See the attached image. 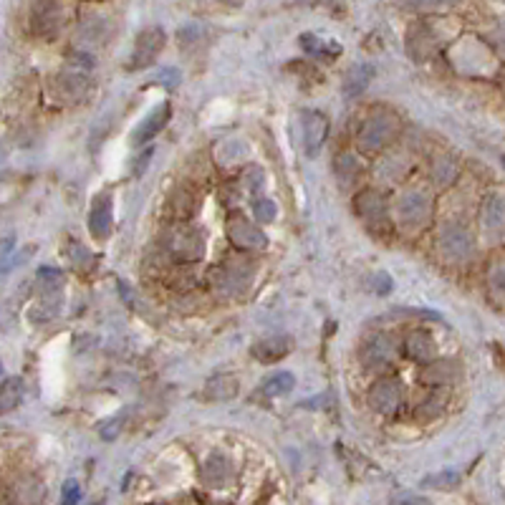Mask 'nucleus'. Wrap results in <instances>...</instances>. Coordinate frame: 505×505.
I'll list each match as a JSON object with an SVG mask.
<instances>
[{
	"label": "nucleus",
	"instance_id": "9",
	"mask_svg": "<svg viewBox=\"0 0 505 505\" xmlns=\"http://www.w3.org/2000/svg\"><path fill=\"white\" fill-rule=\"evenodd\" d=\"M402 405V384L395 379H382L369 389V407L382 415H392Z\"/></svg>",
	"mask_w": 505,
	"mask_h": 505
},
{
	"label": "nucleus",
	"instance_id": "31",
	"mask_svg": "<svg viewBox=\"0 0 505 505\" xmlns=\"http://www.w3.org/2000/svg\"><path fill=\"white\" fill-rule=\"evenodd\" d=\"M455 374V367H452L450 361H442V364H432L422 372V382L427 384H444L447 379H452Z\"/></svg>",
	"mask_w": 505,
	"mask_h": 505
},
{
	"label": "nucleus",
	"instance_id": "34",
	"mask_svg": "<svg viewBox=\"0 0 505 505\" xmlns=\"http://www.w3.org/2000/svg\"><path fill=\"white\" fill-rule=\"evenodd\" d=\"M155 81H160L167 89H175L179 83V71L177 68H160V71L155 73Z\"/></svg>",
	"mask_w": 505,
	"mask_h": 505
},
{
	"label": "nucleus",
	"instance_id": "1",
	"mask_svg": "<svg viewBox=\"0 0 505 505\" xmlns=\"http://www.w3.org/2000/svg\"><path fill=\"white\" fill-rule=\"evenodd\" d=\"M400 132V119L392 111H377L364 122L359 132V147L367 152H377L387 147Z\"/></svg>",
	"mask_w": 505,
	"mask_h": 505
},
{
	"label": "nucleus",
	"instance_id": "35",
	"mask_svg": "<svg viewBox=\"0 0 505 505\" xmlns=\"http://www.w3.org/2000/svg\"><path fill=\"white\" fill-rule=\"evenodd\" d=\"M78 498H81V485H78V480H66V483H63V500H66V503H78Z\"/></svg>",
	"mask_w": 505,
	"mask_h": 505
},
{
	"label": "nucleus",
	"instance_id": "17",
	"mask_svg": "<svg viewBox=\"0 0 505 505\" xmlns=\"http://www.w3.org/2000/svg\"><path fill=\"white\" fill-rule=\"evenodd\" d=\"M480 222L488 235H500L505 230V197L500 194H488L480 210Z\"/></svg>",
	"mask_w": 505,
	"mask_h": 505
},
{
	"label": "nucleus",
	"instance_id": "18",
	"mask_svg": "<svg viewBox=\"0 0 505 505\" xmlns=\"http://www.w3.org/2000/svg\"><path fill=\"white\" fill-rule=\"evenodd\" d=\"M200 478H202V483L210 485V488H220V485H225L230 478H233V465H230L228 457L212 455L210 460L202 465Z\"/></svg>",
	"mask_w": 505,
	"mask_h": 505
},
{
	"label": "nucleus",
	"instance_id": "15",
	"mask_svg": "<svg viewBox=\"0 0 505 505\" xmlns=\"http://www.w3.org/2000/svg\"><path fill=\"white\" fill-rule=\"evenodd\" d=\"M397 354V341L387 333H379L364 346V361H367L369 367L377 369V367H387L389 361L395 359Z\"/></svg>",
	"mask_w": 505,
	"mask_h": 505
},
{
	"label": "nucleus",
	"instance_id": "6",
	"mask_svg": "<svg viewBox=\"0 0 505 505\" xmlns=\"http://www.w3.org/2000/svg\"><path fill=\"white\" fill-rule=\"evenodd\" d=\"M439 253H442L444 261H452V263H462L467 261V258L472 256V248H475V243H472V235L467 233L462 225H444L442 233H439Z\"/></svg>",
	"mask_w": 505,
	"mask_h": 505
},
{
	"label": "nucleus",
	"instance_id": "2",
	"mask_svg": "<svg viewBox=\"0 0 505 505\" xmlns=\"http://www.w3.org/2000/svg\"><path fill=\"white\" fill-rule=\"evenodd\" d=\"M66 26V13L58 0H33L31 6V28L41 38L51 41Z\"/></svg>",
	"mask_w": 505,
	"mask_h": 505
},
{
	"label": "nucleus",
	"instance_id": "32",
	"mask_svg": "<svg viewBox=\"0 0 505 505\" xmlns=\"http://www.w3.org/2000/svg\"><path fill=\"white\" fill-rule=\"evenodd\" d=\"M256 217L261 225H268V222L276 220V205H273V200H256Z\"/></svg>",
	"mask_w": 505,
	"mask_h": 505
},
{
	"label": "nucleus",
	"instance_id": "21",
	"mask_svg": "<svg viewBox=\"0 0 505 505\" xmlns=\"http://www.w3.org/2000/svg\"><path fill=\"white\" fill-rule=\"evenodd\" d=\"M238 392V377L235 374H220V377L210 379L202 392V397L210 402H220V400H230Z\"/></svg>",
	"mask_w": 505,
	"mask_h": 505
},
{
	"label": "nucleus",
	"instance_id": "38",
	"mask_svg": "<svg viewBox=\"0 0 505 505\" xmlns=\"http://www.w3.org/2000/svg\"><path fill=\"white\" fill-rule=\"evenodd\" d=\"M503 165H505V157H503Z\"/></svg>",
	"mask_w": 505,
	"mask_h": 505
},
{
	"label": "nucleus",
	"instance_id": "29",
	"mask_svg": "<svg viewBox=\"0 0 505 505\" xmlns=\"http://www.w3.org/2000/svg\"><path fill=\"white\" fill-rule=\"evenodd\" d=\"M359 172H361V165L354 155H341L339 160H336V175H339V179L344 184L354 182V179L359 177Z\"/></svg>",
	"mask_w": 505,
	"mask_h": 505
},
{
	"label": "nucleus",
	"instance_id": "26",
	"mask_svg": "<svg viewBox=\"0 0 505 505\" xmlns=\"http://www.w3.org/2000/svg\"><path fill=\"white\" fill-rule=\"evenodd\" d=\"M36 281L41 286V293H61L63 288V273L58 268L43 266L36 273Z\"/></svg>",
	"mask_w": 505,
	"mask_h": 505
},
{
	"label": "nucleus",
	"instance_id": "16",
	"mask_svg": "<svg viewBox=\"0 0 505 505\" xmlns=\"http://www.w3.org/2000/svg\"><path fill=\"white\" fill-rule=\"evenodd\" d=\"M434 46H437V38H434L427 26L417 23V26L410 28V33H407V51H410L412 58L425 61V58H429L434 53Z\"/></svg>",
	"mask_w": 505,
	"mask_h": 505
},
{
	"label": "nucleus",
	"instance_id": "5",
	"mask_svg": "<svg viewBox=\"0 0 505 505\" xmlns=\"http://www.w3.org/2000/svg\"><path fill=\"white\" fill-rule=\"evenodd\" d=\"M167 250L179 261H200L205 253V240L200 230L189 228V225H175L167 233Z\"/></svg>",
	"mask_w": 505,
	"mask_h": 505
},
{
	"label": "nucleus",
	"instance_id": "19",
	"mask_svg": "<svg viewBox=\"0 0 505 505\" xmlns=\"http://www.w3.org/2000/svg\"><path fill=\"white\" fill-rule=\"evenodd\" d=\"M372 76H374V68L369 66V63H356V66H351L344 78V86H341L346 99H354V96L364 94L369 81H372Z\"/></svg>",
	"mask_w": 505,
	"mask_h": 505
},
{
	"label": "nucleus",
	"instance_id": "12",
	"mask_svg": "<svg viewBox=\"0 0 505 505\" xmlns=\"http://www.w3.org/2000/svg\"><path fill=\"white\" fill-rule=\"evenodd\" d=\"M170 114H172V106L167 104V101L157 106V109H152L150 114L142 119V124L132 132V145L142 147V145H147L150 139H155L157 134L165 129V124L170 122Z\"/></svg>",
	"mask_w": 505,
	"mask_h": 505
},
{
	"label": "nucleus",
	"instance_id": "37",
	"mask_svg": "<svg viewBox=\"0 0 505 505\" xmlns=\"http://www.w3.org/2000/svg\"><path fill=\"white\" fill-rule=\"evenodd\" d=\"M374 293H379V296H387L389 291H392V278L387 276V273H377L374 276Z\"/></svg>",
	"mask_w": 505,
	"mask_h": 505
},
{
	"label": "nucleus",
	"instance_id": "3",
	"mask_svg": "<svg viewBox=\"0 0 505 505\" xmlns=\"http://www.w3.org/2000/svg\"><path fill=\"white\" fill-rule=\"evenodd\" d=\"M397 217L405 228H422L432 220V197L422 189H410L397 200Z\"/></svg>",
	"mask_w": 505,
	"mask_h": 505
},
{
	"label": "nucleus",
	"instance_id": "20",
	"mask_svg": "<svg viewBox=\"0 0 505 505\" xmlns=\"http://www.w3.org/2000/svg\"><path fill=\"white\" fill-rule=\"evenodd\" d=\"M434 351H437V346H434L432 336H429L427 331H412L410 333V339H407V354H410L415 361L427 364V361H432Z\"/></svg>",
	"mask_w": 505,
	"mask_h": 505
},
{
	"label": "nucleus",
	"instance_id": "14",
	"mask_svg": "<svg viewBox=\"0 0 505 505\" xmlns=\"http://www.w3.org/2000/svg\"><path fill=\"white\" fill-rule=\"evenodd\" d=\"M356 210L369 225H387V205L377 189H364L356 197Z\"/></svg>",
	"mask_w": 505,
	"mask_h": 505
},
{
	"label": "nucleus",
	"instance_id": "4",
	"mask_svg": "<svg viewBox=\"0 0 505 505\" xmlns=\"http://www.w3.org/2000/svg\"><path fill=\"white\" fill-rule=\"evenodd\" d=\"M253 281V263L248 261H230L228 266L212 271V288L220 296H238Z\"/></svg>",
	"mask_w": 505,
	"mask_h": 505
},
{
	"label": "nucleus",
	"instance_id": "36",
	"mask_svg": "<svg viewBox=\"0 0 505 505\" xmlns=\"http://www.w3.org/2000/svg\"><path fill=\"white\" fill-rule=\"evenodd\" d=\"M490 43L495 46V51H498L500 56H505V23H500L493 33H490Z\"/></svg>",
	"mask_w": 505,
	"mask_h": 505
},
{
	"label": "nucleus",
	"instance_id": "25",
	"mask_svg": "<svg viewBox=\"0 0 505 505\" xmlns=\"http://www.w3.org/2000/svg\"><path fill=\"white\" fill-rule=\"evenodd\" d=\"M457 177V165L452 157L447 155H439L437 160H434L432 165V179L437 184H442V187H447V184H452Z\"/></svg>",
	"mask_w": 505,
	"mask_h": 505
},
{
	"label": "nucleus",
	"instance_id": "33",
	"mask_svg": "<svg viewBox=\"0 0 505 505\" xmlns=\"http://www.w3.org/2000/svg\"><path fill=\"white\" fill-rule=\"evenodd\" d=\"M452 0H402V6L415 8V11H437V8L450 6Z\"/></svg>",
	"mask_w": 505,
	"mask_h": 505
},
{
	"label": "nucleus",
	"instance_id": "27",
	"mask_svg": "<svg viewBox=\"0 0 505 505\" xmlns=\"http://www.w3.org/2000/svg\"><path fill=\"white\" fill-rule=\"evenodd\" d=\"M23 400V382L21 379H6L3 384V392H0V405H3V412H11L13 407H18Z\"/></svg>",
	"mask_w": 505,
	"mask_h": 505
},
{
	"label": "nucleus",
	"instance_id": "11",
	"mask_svg": "<svg viewBox=\"0 0 505 505\" xmlns=\"http://www.w3.org/2000/svg\"><path fill=\"white\" fill-rule=\"evenodd\" d=\"M328 134V119L321 111H306L303 114V150L308 157H316L321 152Z\"/></svg>",
	"mask_w": 505,
	"mask_h": 505
},
{
	"label": "nucleus",
	"instance_id": "10",
	"mask_svg": "<svg viewBox=\"0 0 505 505\" xmlns=\"http://www.w3.org/2000/svg\"><path fill=\"white\" fill-rule=\"evenodd\" d=\"M114 225V205H111V194H99L91 205L89 212V233L94 240H106L111 235Z\"/></svg>",
	"mask_w": 505,
	"mask_h": 505
},
{
	"label": "nucleus",
	"instance_id": "22",
	"mask_svg": "<svg viewBox=\"0 0 505 505\" xmlns=\"http://www.w3.org/2000/svg\"><path fill=\"white\" fill-rule=\"evenodd\" d=\"M298 43L303 46L311 56H316V58H336V56L341 53V48L333 43V41H323L313 33H303L298 38Z\"/></svg>",
	"mask_w": 505,
	"mask_h": 505
},
{
	"label": "nucleus",
	"instance_id": "30",
	"mask_svg": "<svg viewBox=\"0 0 505 505\" xmlns=\"http://www.w3.org/2000/svg\"><path fill=\"white\" fill-rule=\"evenodd\" d=\"M460 472H452V470H444V472H437V475H429V478L422 480L425 488H432V490H452L460 485Z\"/></svg>",
	"mask_w": 505,
	"mask_h": 505
},
{
	"label": "nucleus",
	"instance_id": "28",
	"mask_svg": "<svg viewBox=\"0 0 505 505\" xmlns=\"http://www.w3.org/2000/svg\"><path fill=\"white\" fill-rule=\"evenodd\" d=\"M488 288L498 303H505V263H495L488 273Z\"/></svg>",
	"mask_w": 505,
	"mask_h": 505
},
{
	"label": "nucleus",
	"instance_id": "13",
	"mask_svg": "<svg viewBox=\"0 0 505 505\" xmlns=\"http://www.w3.org/2000/svg\"><path fill=\"white\" fill-rule=\"evenodd\" d=\"M293 349V339L291 336H266V339L256 341L253 346V356L263 364H276V361L286 359Z\"/></svg>",
	"mask_w": 505,
	"mask_h": 505
},
{
	"label": "nucleus",
	"instance_id": "8",
	"mask_svg": "<svg viewBox=\"0 0 505 505\" xmlns=\"http://www.w3.org/2000/svg\"><path fill=\"white\" fill-rule=\"evenodd\" d=\"M228 238L235 248L240 250H266L268 238L258 225L245 220L243 215H230L228 217Z\"/></svg>",
	"mask_w": 505,
	"mask_h": 505
},
{
	"label": "nucleus",
	"instance_id": "24",
	"mask_svg": "<svg viewBox=\"0 0 505 505\" xmlns=\"http://www.w3.org/2000/svg\"><path fill=\"white\" fill-rule=\"evenodd\" d=\"M83 91H86V78L81 73H63V76H58V94L66 101L81 99Z\"/></svg>",
	"mask_w": 505,
	"mask_h": 505
},
{
	"label": "nucleus",
	"instance_id": "7",
	"mask_svg": "<svg viewBox=\"0 0 505 505\" xmlns=\"http://www.w3.org/2000/svg\"><path fill=\"white\" fill-rule=\"evenodd\" d=\"M165 48V31L157 26L145 28L142 33L137 36V43H134V53L129 58V68L137 71V68H147L157 61V56Z\"/></svg>",
	"mask_w": 505,
	"mask_h": 505
},
{
	"label": "nucleus",
	"instance_id": "23",
	"mask_svg": "<svg viewBox=\"0 0 505 505\" xmlns=\"http://www.w3.org/2000/svg\"><path fill=\"white\" fill-rule=\"evenodd\" d=\"M296 387V377L291 372H278L273 377H268L263 382V395L266 397H283L288 392H293Z\"/></svg>",
	"mask_w": 505,
	"mask_h": 505
}]
</instances>
